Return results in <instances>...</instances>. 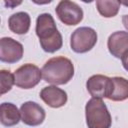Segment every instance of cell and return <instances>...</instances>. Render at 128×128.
Here are the masks:
<instances>
[{"label":"cell","mask_w":128,"mask_h":128,"mask_svg":"<svg viewBox=\"0 0 128 128\" xmlns=\"http://www.w3.org/2000/svg\"><path fill=\"white\" fill-rule=\"evenodd\" d=\"M36 35L43 51L54 53L62 48L63 38L58 31L53 16L50 13H42L36 19Z\"/></svg>","instance_id":"cell-1"},{"label":"cell","mask_w":128,"mask_h":128,"mask_svg":"<svg viewBox=\"0 0 128 128\" xmlns=\"http://www.w3.org/2000/svg\"><path fill=\"white\" fill-rule=\"evenodd\" d=\"M42 78L53 85L67 84L74 76L72 61L63 56H57L45 62L42 69Z\"/></svg>","instance_id":"cell-2"},{"label":"cell","mask_w":128,"mask_h":128,"mask_svg":"<svg viewBox=\"0 0 128 128\" xmlns=\"http://www.w3.org/2000/svg\"><path fill=\"white\" fill-rule=\"evenodd\" d=\"M85 117L88 128H110L112 124L111 114L100 98H91L85 105Z\"/></svg>","instance_id":"cell-3"},{"label":"cell","mask_w":128,"mask_h":128,"mask_svg":"<svg viewBox=\"0 0 128 128\" xmlns=\"http://www.w3.org/2000/svg\"><path fill=\"white\" fill-rule=\"evenodd\" d=\"M97 33L91 27H79L70 37V47L75 53H86L97 43Z\"/></svg>","instance_id":"cell-4"},{"label":"cell","mask_w":128,"mask_h":128,"mask_svg":"<svg viewBox=\"0 0 128 128\" xmlns=\"http://www.w3.org/2000/svg\"><path fill=\"white\" fill-rule=\"evenodd\" d=\"M15 85L21 89H31L39 84L42 78L40 68L32 63H26L20 66L15 72Z\"/></svg>","instance_id":"cell-5"},{"label":"cell","mask_w":128,"mask_h":128,"mask_svg":"<svg viewBox=\"0 0 128 128\" xmlns=\"http://www.w3.org/2000/svg\"><path fill=\"white\" fill-rule=\"evenodd\" d=\"M55 12L59 20L67 26L79 24L84 15L82 8L76 2L69 0L60 1L55 8Z\"/></svg>","instance_id":"cell-6"},{"label":"cell","mask_w":128,"mask_h":128,"mask_svg":"<svg viewBox=\"0 0 128 128\" xmlns=\"http://www.w3.org/2000/svg\"><path fill=\"white\" fill-rule=\"evenodd\" d=\"M112 78L101 74L92 75L86 82L87 91L92 96V98L108 99L112 92Z\"/></svg>","instance_id":"cell-7"},{"label":"cell","mask_w":128,"mask_h":128,"mask_svg":"<svg viewBox=\"0 0 128 128\" xmlns=\"http://www.w3.org/2000/svg\"><path fill=\"white\" fill-rule=\"evenodd\" d=\"M23 45L11 37L0 39V60L2 62L13 64L21 60L23 56Z\"/></svg>","instance_id":"cell-8"},{"label":"cell","mask_w":128,"mask_h":128,"mask_svg":"<svg viewBox=\"0 0 128 128\" xmlns=\"http://www.w3.org/2000/svg\"><path fill=\"white\" fill-rule=\"evenodd\" d=\"M21 121L28 126H38L43 123L46 117L45 110L38 103L27 101L20 107Z\"/></svg>","instance_id":"cell-9"},{"label":"cell","mask_w":128,"mask_h":128,"mask_svg":"<svg viewBox=\"0 0 128 128\" xmlns=\"http://www.w3.org/2000/svg\"><path fill=\"white\" fill-rule=\"evenodd\" d=\"M40 98L45 104L52 108L63 107L68 100L67 93L63 89L58 88L56 85L44 87L40 91Z\"/></svg>","instance_id":"cell-10"},{"label":"cell","mask_w":128,"mask_h":128,"mask_svg":"<svg viewBox=\"0 0 128 128\" xmlns=\"http://www.w3.org/2000/svg\"><path fill=\"white\" fill-rule=\"evenodd\" d=\"M107 47L112 56L120 59L128 51V32L127 31L113 32L108 37Z\"/></svg>","instance_id":"cell-11"},{"label":"cell","mask_w":128,"mask_h":128,"mask_svg":"<svg viewBox=\"0 0 128 128\" xmlns=\"http://www.w3.org/2000/svg\"><path fill=\"white\" fill-rule=\"evenodd\" d=\"M31 18L27 12H16L8 18V27L9 29L18 35L26 34L30 29Z\"/></svg>","instance_id":"cell-12"},{"label":"cell","mask_w":128,"mask_h":128,"mask_svg":"<svg viewBox=\"0 0 128 128\" xmlns=\"http://www.w3.org/2000/svg\"><path fill=\"white\" fill-rule=\"evenodd\" d=\"M21 120V113L17 106L10 102H4L0 106V121L6 127L15 126Z\"/></svg>","instance_id":"cell-13"},{"label":"cell","mask_w":128,"mask_h":128,"mask_svg":"<svg viewBox=\"0 0 128 128\" xmlns=\"http://www.w3.org/2000/svg\"><path fill=\"white\" fill-rule=\"evenodd\" d=\"M112 92L109 96V100L112 101H124L128 99V80L123 77H112Z\"/></svg>","instance_id":"cell-14"},{"label":"cell","mask_w":128,"mask_h":128,"mask_svg":"<svg viewBox=\"0 0 128 128\" xmlns=\"http://www.w3.org/2000/svg\"><path fill=\"white\" fill-rule=\"evenodd\" d=\"M121 2L117 0H97L96 8L99 14L105 18H111L118 14Z\"/></svg>","instance_id":"cell-15"},{"label":"cell","mask_w":128,"mask_h":128,"mask_svg":"<svg viewBox=\"0 0 128 128\" xmlns=\"http://www.w3.org/2000/svg\"><path fill=\"white\" fill-rule=\"evenodd\" d=\"M0 77H1V94L3 95L8 91H10L12 86L15 84V77L13 73L5 69H2L0 71Z\"/></svg>","instance_id":"cell-16"},{"label":"cell","mask_w":128,"mask_h":128,"mask_svg":"<svg viewBox=\"0 0 128 128\" xmlns=\"http://www.w3.org/2000/svg\"><path fill=\"white\" fill-rule=\"evenodd\" d=\"M121 61H122V65H123L124 69L126 71H128V51L121 57Z\"/></svg>","instance_id":"cell-17"},{"label":"cell","mask_w":128,"mask_h":128,"mask_svg":"<svg viewBox=\"0 0 128 128\" xmlns=\"http://www.w3.org/2000/svg\"><path fill=\"white\" fill-rule=\"evenodd\" d=\"M4 3H5L6 6L13 8V7L17 6V5H20V4H21V1H19V2H15V1H8V2H7V1H5Z\"/></svg>","instance_id":"cell-18"},{"label":"cell","mask_w":128,"mask_h":128,"mask_svg":"<svg viewBox=\"0 0 128 128\" xmlns=\"http://www.w3.org/2000/svg\"><path fill=\"white\" fill-rule=\"evenodd\" d=\"M122 23H123V26L125 27V29L128 31V14L122 16Z\"/></svg>","instance_id":"cell-19"},{"label":"cell","mask_w":128,"mask_h":128,"mask_svg":"<svg viewBox=\"0 0 128 128\" xmlns=\"http://www.w3.org/2000/svg\"><path fill=\"white\" fill-rule=\"evenodd\" d=\"M120 2H121V4H123L124 6L128 7V1H120Z\"/></svg>","instance_id":"cell-20"}]
</instances>
